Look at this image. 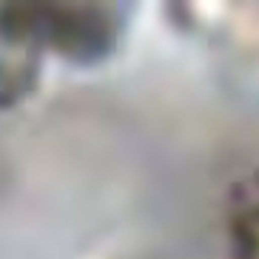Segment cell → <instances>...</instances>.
Returning a JSON list of instances; mask_svg holds the SVG:
<instances>
[{"instance_id": "6da1fadb", "label": "cell", "mask_w": 259, "mask_h": 259, "mask_svg": "<svg viewBox=\"0 0 259 259\" xmlns=\"http://www.w3.org/2000/svg\"><path fill=\"white\" fill-rule=\"evenodd\" d=\"M46 54L74 66H94L114 54L125 31V3H29Z\"/></svg>"}, {"instance_id": "7a4b0ae2", "label": "cell", "mask_w": 259, "mask_h": 259, "mask_svg": "<svg viewBox=\"0 0 259 259\" xmlns=\"http://www.w3.org/2000/svg\"><path fill=\"white\" fill-rule=\"evenodd\" d=\"M46 49L29 3H0V111L20 106L40 83Z\"/></svg>"}, {"instance_id": "3957f363", "label": "cell", "mask_w": 259, "mask_h": 259, "mask_svg": "<svg viewBox=\"0 0 259 259\" xmlns=\"http://www.w3.org/2000/svg\"><path fill=\"white\" fill-rule=\"evenodd\" d=\"M228 236L234 259H259V177L239 183L231 194Z\"/></svg>"}]
</instances>
